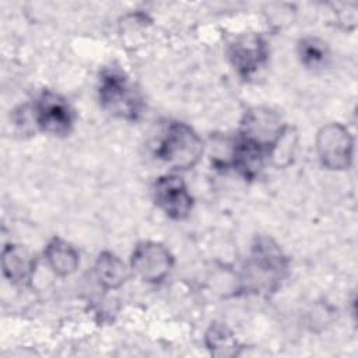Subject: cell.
I'll use <instances>...</instances> for the list:
<instances>
[{"label": "cell", "mask_w": 358, "mask_h": 358, "mask_svg": "<svg viewBox=\"0 0 358 358\" xmlns=\"http://www.w3.org/2000/svg\"><path fill=\"white\" fill-rule=\"evenodd\" d=\"M354 141L350 131L338 124L330 123L320 129L316 137V150L320 162L329 169H345L352 159Z\"/></svg>", "instance_id": "cell-5"}, {"label": "cell", "mask_w": 358, "mask_h": 358, "mask_svg": "<svg viewBox=\"0 0 358 358\" xmlns=\"http://www.w3.org/2000/svg\"><path fill=\"white\" fill-rule=\"evenodd\" d=\"M267 43L259 35H243L236 38L228 48V57L243 78H250L267 62Z\"/></svg>", "instance_id": "cell-8"}, {"label": "cell", "mask_w": 358, "mask_h": 358, "mask_svg": "<svg viewBox=\"0 0 358 358\" xmlns=\"http://www.w3.org/2000/svg\"><path fill=\"white\" fill-rule=\"evenodd\" d=\"M157 206L172 220L180 221L189 217L193 207V197L186 183L176 175L159 176L152 187Z\"/></svg>", "instance_id": "cell-6"}, {"label": "cell", "mask_w": 358, "mask_h": 358, "mask_svg": "<svg viewBox=\"0 0 358 358\" xmlns=\"http://www.w3.org/2000/svg\"><path fill=\"white\" fill-rule=\"evenodd\" d=\"M298 56L303 66L308 69H316L326 64L329 50L323 41L317 38H303L298 43Z\"/></svg>", "instance_id": "cell-13"}, {"label": "cell", "mask_w": 358, "mask_h": 358, "mask_svg": "<svg viewBox=\"0 0 358 358\" xmlns=\"http://www.w3.org/2000/svg\"><path fill=\"white\" fill-rule=\"evenodd\" d=\"M98 98L101 106L115 117L137 120L141 115V98L127 78L117 69H106L101 73L98 84Z\"/></svg>", "instance_id": "cell-3"}, {"label": "cell", "mask_w": 358, "mask_h": 358, "mask_svg": "<svg viewBox=\"0 0 358 358\" xmlns=\"http://www.w3.org/2000/svg\"><path fill=\"white\" fill-rule=\"evenodd\" d=\"M95 275L105 289H115L126 281L127 268L116 255L103 252L96 259Z\"/></svg>", "instance_id": "cell-10"}, {"label": "cell", "mask_w": 358, "mask_h": 358, "mask_svg": "<svg viewBox=\"0 0 358 358\" xmlns=\"http://www.w3.org/2000/svg\"><path fill=\"white\" fill-rule=\"evenodd\" d=\"M201 154V138L183 122L168 123L155 148V157L173 169L193 168Z\"/></svg>", "instance_id": "cell-2"}, {"label": "cell", "mask_w": 358, "mask_h": 358, "mask_svg": "<svg viewBox=\"0 0 358 358\" xmlns=\"http://www.w3.org/2000/svg\"><path fill=\"white\" fill-rule=\"evenodd\" d=\"M45 257L50 268L63 277L74 273L80 264L77 250L60 238H53L48 243L45 249Z\"/></svg>", "instance_id": "cell-9"}, {"label": "cell", "mask_w": 358, "mask_h": 358, "mask_svg": "<svg viewBox=\"0 0 358 358\" xmlns=\"http://www.w3.org/2000/svg\"><path fill=\"white\" fill-rule=\"evenodd\" d=\"M287 271V259L268 238H259L243 268L245 287L255 292L275 291Z\"/></svg>", "instance_id": "cell-1"}, {"label": "cell", "mask_w": 358, "mask_h": 358, "mask_svg": "<svg viewBox=\"0 0 358 358\" xmlns=\"http://www.w3.org/2000/svg\"><path fill=\"white\" fill-rule=\"evenodd\" d=\"M172 264L169 250L157 242L138 243L130 260L133 271L147 282H161L169 274Z\"/></svg>", "instance_id": "cell-7"}, {"label": "cell", "mask_w": 358, "mask_h": 358, "mask_svg": "<svg viewBox=\"0 0 358 358\" xmlns=\"http://www.w3.org/2000/svg\"><path fill=\"white\" fill-rule=\"evenodd\" d=\"M206 344L213 355L229 357L236 354L238 343L229 329L224 324H211L206 333Z\"/></svg>", "instance_id": "cell-12"}, {"label": "cell", "mask_w": 358, "mask_h": 358, "mask_svg": "<svg viewBox=\"0 0 358 358\" xmlns=\"http://www.w3.org/2000/svg\"><path fill=\"white\" fill-rule=\"evenodd\" d=\"M34 122L43 133L52 136H66L74 124V110L70 103L56 92L43 91L35 101Z\"/></svg>", "instance_id": "cell-4"}, {"label": "cell", "mask_w": 358, "mask_h": 358, "mask_svg": "<svg viewBox=\"0 0 358 358\" xmlns=\"http://www.w3.org/2000/svg\"><path fill=\"white\" fill-rule=\"evenodd\" d=\"M32 262L22 246L6 245L1 255V267L4 275L13 281L18 282L28 277L31 271Z\"/></svg>", "instance_id": "cell-11"}]
</instances>
